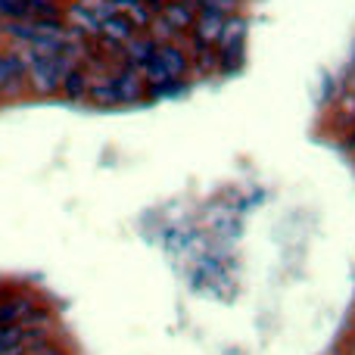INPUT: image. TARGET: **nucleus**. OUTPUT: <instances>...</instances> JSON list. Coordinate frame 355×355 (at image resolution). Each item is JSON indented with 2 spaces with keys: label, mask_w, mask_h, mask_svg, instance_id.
<instances>
[{
  "label": "nucleus",
  "mask_w": 355,
  "mask_h": 355,
  "mask_svg": "<svg viewBox=\"0 0 355 355\" xmlns=\"http://www.w3.org/2000/svg\"><path fill=\"white\" fill-rule=\"evenodd\" d=\"M28 66L19 53H0V97H12L22 91Z\"/></svg>",
  "instance_id": "nucleus-1"
},
{
  "label": "nucleus",
  "mask_w": 355,
  "mask_h": 355,
  "mask_svg": "<svg viewBox=\"0 0 355 355\" xmlns=\"http://www.w3.org/2000/svg\"><path fill=\"white\" fill-rule=\"evenodd\" d=\"M196 3H187V0H166V3L156 10V16L175 31V35H184V31L193 28V19H196Z\"/></svg>",
  "instance_id": "nucleus-2"
},
{
  "label": "nucleus",
  "mask_w": 355,
  "mask_h": 355,
  "mask_svg": "<svg viewBox=\"0 0 355 355\" xmlns=\"http://www.w3.org/2000/svg\"><path fill=\"white\" fill-rule=\"evenodd\" d=\"M156 47H159V44H156L153 37H150V35H141V31H137L131 41L122 44V53H119V56L125 60V66H128V69H141L144 62L153 60Z\"/></svg>",
  "instance_id": "nucleus-3"
},
{
  "label": "nucleus",
  "mask_w": 355,
  "mask_h": 355,
  "mask_svg": "<svg viewBox=\"0 0 355 355\" xmlns=\"http://www.w3.org/2000/svg\"><path fill=\"white\" fill-rule=\"evenodd\" d=\"M112 81H116V91H119V103H137V100H144V94H147V81L141 78L137 69L125 66L122 72L112 75Z\"/></svg>",
  "instance_id": "nucleus-4"
},
{
  "label": "nucleus",
  "mask_w": 355,
  "mask_h": 355,
  "mask_svg": "<svg viewBox=\"0 0 355 355\" xmlns=\"http://www.w3.org/2000/svg\"><path fill=\"white\" fill-rule=\"evenodd\" d=\"M135 35H137L135 22H131V19H125L122 12H112L110 19H103V22H100V35H97V37H103V41H110V44H116V47H122V44L131 41Z\"/></svg>",
  "instance_id": "nucleus-5"
},
{
  "label": "nucleus",
  "mask_w": 355,
  "mask_h": 355,
  "mask_svg": "<svg viewBox=\"0 0 355 355\" xmlns=\"http://www.w3.org/2000/svg\"><path fill=\"white\" fill-rule=\"evenodd\" d=\"M62 22L69 25L72 31H78V35H85V37H97L100 35V19L94 16L91 10H85V6H69L66 12H62Z\"/></svg>",
  "instance_id": "nucleus-6"
},
{
  "label": "nucleus",
  "mask_w": 355,
  "mask_h": 355,
  "mask_svg": "<svg viewBox=\"0 0 355 355\" xmlns=\"http://www.w3.org/2000/svg\"><path fill=\"white\" fill-rule=\"evenodd\" d=\"M87 100L97 106H119V91H116V81L110 78H100V81H91L87 87Z\"/></svg>",
  "instance_id": "nucleus-7"
},
{
  "label": "nucleus",
  "mask_w": 355,
  "mask_h": 355,
  "mask_svg": "<svg viewBox=\"0 0 355 355\" xmlns=\"http://www.w3.org/2000/svg\"><path fill=\"white\" fill-rule=\"evenodd\" d=\"M87 87H91V78L85 75V69H81V66H75L72 72L62 78V87H60V91L66 94L69 100H85V97H87Z\"/></svg>",
  "instance_id": "nucleus-8"
},
{
  "label": "nucleus",
  "mask_w": 355,
  "mask_h": 355,
  "mask_svg": "<svg viewBox=\"0 0 355 355\" xmlns=\"http://www.w3.org/2000/svg\"><path fill=\"white\" fill-rule=\"evenodd\" d=\"M22 355H69V352L62 349L53 337H50V340H44V343H37V346H28Z\"/></svg>",
  "instance_id": "nucleus-9"
},
{
  "label": "nucleus",
  "mask_w": 355,
  "mask_h": 355,
  "mask_svg": "<svg viewBox=\"0 0 355 355\" xmlns=\"http://www.w3.org/2000/svg\"><path fill=\"white\" fill-rule=\"evenodd\" d=\"M56 0H28V6H53Z\"/></svg>",
  "instance_id": "nucleus-10"
},
{
  "label": "nucleus",
  "mask_w": 355,
  "mask_h": 355,
  "mask_svg": "<svg viewBox=\"0 0 355 355\" xmlns=\"http://www.w3.org/2000/svg\"><path fill=\"white\" fill-rule=\"evenodd\" d=\"M147 3H150V6H153V10H159V6H162V3H166V0H147Z\"/></svg>",
  "instance_id": "nucleus-11"
}]
</instances>
